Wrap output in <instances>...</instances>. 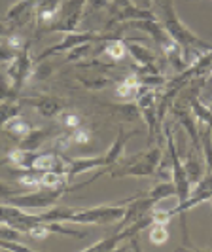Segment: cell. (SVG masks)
Returning <instances> with one entry per match:
<instances>
[{"mask_svg": "<svg viewBox=\"0 0 212 252\" xmlns=\"http://www.w3.org/2000/svg\"><path fill=\"white\" fill-rule=\"evenodd\" d=\"M151 2H153V12H155L157 21L165 27V31L171 34V38L182 48V55H184L187 66L195 63L207 51H212L211 42L199 38L180 21L175 8V0H150V4Z\"/></svg>", "mask_w": 212, "mask_h": 252, "instance_id": "1", "label": "cell"}, {"mask_svg": "<svg viewBox=\"0 0 212 252\" xmlns=\"http://www.w3.org/2000/svg\"><path fill=\"white\" fill-rule=\"evenodd\" d=\"M161 146H153L146 154H140L137 158H131L129 161H121L120 159V167L112 169L110 175L114 178H125V177H153L157 167L163 159Z\"/></svg>", "mask_w": 212, "mask_h": 252, "instance_id": "2", "label": "cell"}, {"mask_svg": "<svg viewBox=\"0 0 212 252\" xmlns=\"http://www.w3.org/2000/svg\"><path fill=\"white\" fill-rule=\"evenodd\" d=\"M120 38L118 32H97V31H74V32H66V36L62 42L59 44H53L48 50H44L42 53H38V57L34 59V63H42L50 57H55L59 53H64V51L72 50L76 46H82V44H88V42H110V40H116Z\"/></svg>", "mask_w": 212, "mask_h": 252, "instance_id": "3", "label": "cell"}, {"mask_svg": "<svg viewBox=\"0 0 212 252\" xmlns=\"http://www.w3.org/2000/svg\"><path fill=\"white\" fill-rule=\"evenodd\" d=\"M66 191H68L66 186H61V188L27 189V191H21V193H17L13 197H8L6 203L15 205L19 209H25V211H30V209H51V207L57 205V201L61 199Z\"/></svg>", "mask_w": 212, "mask_h": 252, "instance_id": "4", "label": "cell"}, {"mask_svg": "<svg viewBox=\"0 0 212 252\" xmlns=\"http://www.w3.org/2000/svg\"><path fill=\"white\" fill-rule=\"evenodd\" d=\"M133 197H127L118 205H99V207H89V209H80L76 211L70 222L72 224H93V226H102V224H116L120 222L125 215V205Z\"/></svg>", "mask_w": 212, "mask_h": 252, "instance_id": "5", "label": "cell"}, {"mask_svg": "<svg viewBox=\"0 0 212 252\" xmlns=\"http://www.w3.org/2000/svg\"><path fill=\"white\" fill-rule=\"evenodd\" d=\"M163 133H165V139H167V156L171 159V169H173V182L176 186V199L178 203H184L191 195V182L187 178V173L184 169V161L180 159L178 156V148H176L175 135L171 131V127L163 122Z\"/></svg>", "mask_w": 212, "mask_h": 252, "instance_id": "6", "label": "cell"}, {"mask_svg": "<svg viewBox=\"0 0 212 252\" xmlns=\"http://www.w3.org/2000/svg\"><path fill=\"white\" fill-rule=\"evenodd\" d=\"M86 8H88V0H64L61 4V13L59 19L51 27H46L44 31H40L38 34L44 32H74L82 23L84 15H86Z\"/></svg>", "mask_w": 212, "mask_h": 252, "instance_id": "7", "label": "cell"}, {"mask_svg": "<svg viewBox=\"0 0 212 252\" xmlns=\"http://www.w3.org/2000/svg\"><path fill=\"white\" fill-rule=\"evenodd\" d=\"M29 48H30V42H27L25 46L17 51V57L10 63V68L6 70V76L10 80V89H12L10 99H19V93L25 86V82L32 74L34 59H30Z\"/></svg>", "mask_w": 212, "mask_h": 252, "instance_id": "8", "label": "cell"}, {"mask_svg": "<svg viewBox=\"0 0 212 252\" xmlns=\"http://www.w3.org/2000/svg\"><path fill=\"white\" fill-rule=\"evenodd\" d=\"M157 101H159V91L157 89H148L146 93H142L135 101L144 124L148 127V144H151V140L155 139L157 129L161 127L159 120H157Z\"/></svg>", "mask_w": 212, "mask_h": 252, "instance_id": "9", "label": "cell"}, {"mask_svg": "<svg viewBox=\"0 0 212 252\" xmlns=\"http://www.w3.org/2000/svg\"><path fill=\"white\" fill-rule=\"evenodd\" d=\"M23 102H27L29 106H32L34 110H36L42 118H57V116H61L64 110H66V102L62 101V99H57V97H46V95H42V97H29V99H21Z\"/></svg>", "mask_w": 212, "mask_h": 252, "instance_id": "10", "label": "cell"}, {"mask_svg": "<svg viewBox=\"0 0 212 252\" xmlns=\"http://www.w3.org/2000/svg\"><path fill=\"white\" fill-rule=\"evenodd\" d=\"M40 0H19L13 6H10V10L6 13V21L13 27V31L17 27L27 25L32 17H36V6Z\"/></svg>", "mask_w": 212, "mask_h": 252, "instance_id": "11", "label": "cell"}, {"mask_svg": "<svg viewBox=\"0 0 212 252\" xmlns=\"http://www.w3.org/2000/svg\"><path fill=\"white\" fill-rule=\"evenodd\" d=\"M171 112H173V116L178 120V124L186 129V133L189 135V139H191V144L197 148V146L201 144L199 124H197V118H195L193 112H191V108H184V106L178 102V104H173Z\"/></svg>", "mask_w": 212, "mask_h": 252, "instance_id": "12", "label": "cell"}, {"mask_svg": "<svg viewBox=\"0 0 212 252\" xmlns=\"http://www.w3.org/2000/svg\"><path fill=\"white\" fill-rule=\"evenodd\" d=\"M68 161V171H66V178L72 180V178L80 177L88 171L93 169H99V167H110L106 156H95V158H78V159H66Z\"/></svg>", "mask_w": 212, "mask_h": 252, "instance_id": "13", "label": "cell"}, {"mask_svg": "<svg viewBox=\"0 0 212 252\" xmlns=\"http://www.w3.org/2000/svg\"><path fill=\"white\" fill-rule=\"evenodd\" d=\"M51 233H61V235H70V237H84L82 231L64 226V222H42V224H38V226H34L29 231V235L34 237V239H44Z\"/></svg>", "mask_w": 212, "mask_h": 252, "instance_id": "14", "label": "cell"}, {"mask_svg": "<svg viewBox=\"0 0 212 252\" xmlns=\"http://www.w3.org/2000/svg\"><path fill=\"white\" fill-rule=\"evenodd\" d=\"M55 131H57V127H55V126L40 127V129H30L25 137L17 142V148L38 152V148H40V146H42L46 140L55 135Z\"/></svg>", "mask_w": 212, "mask_h": 252, "instance_id": "15", "label": "cell"}, {"mask_svg": "<svg viewBox=\"0 0 212 252\" xmlns=\"http://www.w3.org/2000/svg\"><path fill=\"white\" fill-rule=\"evenodd\" d=\"M125 42V48H127V53H129V57H133V61L137 63V66H150V64H155V53L148 48V46H144V44H140L138 40H123Z\"/></svg>", "mask_w": 212, "mask_h": 252, "instance_id": "16", "label": "cell"}, {"mask_svg": "<svg viewBox=\"0 0 212 252\" xmlns=\"http://www.w3.org/2000/svg\"><path fill=\"white\" fill-rule=\"evenodd\" d=\"M133 133H137V131H125L123 126H120V129H118V137H116V140L112 142V146L108 148V152L104 154L110 167L120 163V159H121V156H123L125 144H127V140L133 137Z\"/></svg>", "mask_w": 212, "mask_h": 252, "instance_id": "17", "label": "cell"}, {"mask_svg": "<svg viewBox=\"0 0 212 252\" xmlns=\"http://www.w3.org/2000/svg\"><path fill=\"white\" fill-rule=\"evenodd\" d=\"M189 108H191L193 116L197 118V124H199V126L212 127V110H211V106H207V104L199 99V91H193V93L189 95Z\"/></svg>", "mask_w": 212, "mask_h": 252, "instance_id": "18", "label": "cell"}, {"mask_svg": "<svg viewBox=\"0 0 212 252\" xmlns=\"http://www.w3.org/2000/svg\"><path fill=\"white\" fill-rule=\"evenodd\" d=\"M36 158H38V152L23 150V148H13V150L6 156V161L15 165L17 169H34Z\"/></svg>", "mask_w": 212, "mask_h": 252, "instance_id": "19", "label": "cell"}, {"mask_svg": "<svg viewBox=\"0 0 212 252\" xmlns=\"http://www.w3.org/2000/svg\"><path fill=\"white\" fill-rule=\"evenodd\" d=\"M32 129V126L27 122L25 118H21V116H15V118H12V120H8L4 126H2V131L10 137V139L13 140H19L25 137L27 133Z\"/></svg>", "mask_w": 212, "mask_h": 252, "instance_id": "20", "label": "cell"}, {"mask_svg": "<svg viewBox=\"0 0 212 252\" xmlns=\"http://www.w3.org/2000/svg\"><path fill=\"white\" fill-rule=\"evenodd\" d=\"M184 169H186L187 173V178H189V182H191V186L203 178V175L207 173L205 171V165L203 161L199 159V156H195V146L193 148H189L186 156V161H184Z\"/></svg>", "mask_w": 212, "mask_h": 252, "instance_id": "21", "label": "cell"}, {"mask_svg": "<svg viewBox=\"0 0 212 252\" xmlns=\"http://www.w3.org/2000/svg\"><path fill=\"white\" fill-rule=\"evenodd\" d=\"M106 108L116 116V118H121L123 122H137L140 116L137 102H118V104H106Z\"/></svg>", "mask_w": 212, "mask_h": 252, "instance_id": "22", "label": "cell"}, {"mask_svg": "<svg viewBox=\"0 0 212 252\" xmlns=\"http://www.w3.org/2000/svg\"><path fill=\"white\" fill-rule=\"evenodd\" d=\"M42 173L44 171H38V169H19V171L13 173V177L27 189H38L40 188V180H42Z\"/></svg>", "mask_w": 212, "mask_h": 252, "instance_id": "23", "label": "cell"}, {"mask_svg": "<svg viewBox=\"0 0 212 252\" xmlns=\"http://www.w3.org/2000/svg\"><path fill=\"white\" fill-rule=\"evenodd\" d=\"M21 104H23L21 99H6V101L0 102V129H2V126H4L8 120L19 116Z\"/></svg>", "mask_w": 212, "mask_h": 252, "instance_id": "24", "label": "cell"}, {"mask_svg": "<svg viewBox=\"0 0 212 252\" xmlns=\"http://www.w3.org/2000/svg\"><path fill=\"white\" fill-rule=\"evenodd\" d=\"M199 139L203 156H205V163H207V171L212 173V127L207 126V129H199Z\"/></svg>", "mask_w": 212, "mask_h": 252, "instance_id": "25", "label": "cell"}, {"mask_svg": "<svg viewBox=\"0 0 212 252\" xmlns=\"http://www.w3.org/2000/svg\"><path fill=\"white\" fill-rule=\"evenodd\" d=\"M104 55L110 57L112 61H123L125 55H127V48H125V42L121 38H116V40H110L106 46H104Z\"/></svg>", "mask_w": 212, "mask_h": 252, "instance_id": "26", "label": "cell"}, {"mask_svg": "<svg viewBox=\"0 0 212 252\" xmlns=\"http://www.w3.org/2000/svg\"><path fill=\"white\" fill-rule=\"evenodd\" d=\"M59 120H61V129L62 131H74L78 127L84 126V120H82V116L76 112H64L59 116Z\"/></svg>", "mask_w": 212, "mask_h": 252, "instance_id": "27", "label": "cell"}, {"mask_svg": "<svg viewBox=\"0 0 212 252\" xmlns=\"http://www.w3.org/2000/svg\"><path fill=\"white\" fill-rule=\"evenodd\" d=\"M78 82L84 86L86 89H104L106 86L114 84L108 76H93V78H86V76H80Z\"/></svg>", "mask_w": 212, "mask_h": 252, "instance_id": "28", "label": "cell"}, {"mask_svg": "<svg viewBox=\"0 0 212 252\" xmlns=\"http://www.w3.org/2000/svg\"><path fill=\"white\" fill-rule=\"evenodd\" d=\"M93 51V42H88V44H82V46H76L72 50L66 51V63H76V61H82L86 59L89 53Z\"/></svg>", "mask_w": 212, "mask_h": 252, "instance_id": "29", "label": "cell"}, {"mask_svg": "<svg viewBox=\"0 0 212 252\" xmlns=\"http://www.w3.org/2000/svg\"><path fill=\"white\" fill-rule=\"evenodd\" d=\"M167 239H169V229L165 224H153L150 227V241L153 245H163Z\"/></svg>", "mask_w": 212, "mask_h": 252, "instance_id": "30", "label": "cell"}, {"mask_svg": "<svg viewBox=\"0 0 212 252\" xmlns=\"http://www.w3.org/2000/svg\"><path fill=\"white\" fill-rule=\"evenodd\" d=\"M68 133V137H70V142L72 144H78V146H84V144H88L89 140H91V133H89V129L86 127H78L74 131H66Z\"/></svg>", "mask_w": 212, "mask_h": 252, "instance_id": "31", "label": "cell"}, {"mask_svg": "<svg viewBox=\"0 0 212 252\" xmlns=\"http://www.w3.org/2000/svg\"><path fill=\"white\" fill-rule=\"evenodd\" d=\"M15 57H17V51L13 50L6 40H2V44H0V64H10Z\"/></svg>", "mask_w": 212, "mask_h": 252, "instance_id": "32", "label": "cell"}, {"mask_svg": "<svg viewBox=\"0 0 212 252\" xmlns=\"http://www.w3.org/2000/svg\"><path fill=\"white\" fill-rule=\"evenodd\" d=\"M17 193H21V189H15L13 186L10 184H6V182H0V199H8V197H13V195H17Z\"/></svg>", "mask_w": 212, "mask_h": 252, "instance_id": "33", "label": "cell"}, {"mask_svg": "<svg viewBox=\"0 0 212 252\" xmlns=\"http://www.w3.org/2000/svg\"><path fill=\"white\" fill-rule=\"evenodd\" d=\"M88 6L91 12H99V10L108 8V0H88Z\"/></svg>", "mask_w": 212, "mask_h": 252, "instance_id": "34", "label": "cell"}, {"mask_svg": "<svg viewBox=\"0 0 212 252\" xmlns=\"http://www.w3.org/2000/svg\"><path fill=\"white\" fill-rule=\"evenodd\" d=\"M12 31H13V27L10 25L8 21H0V40H4Z\"/></svg>", "mask_w": 212, "mask_h": 252, "instance_id": "35", "label": "cell"}, {"mask_svg": "<svg viewBox=\"0 0 212 252\" xmlns=\"http://www.w3.org/2000/svg\"><path fill=\"white\" fill-rule=\"evenodd\" d=\"M131 4H133L131 0H112V6L110 8H127Z\"/></svg>", "mask_w": 212, "mask_h": 252, "instance_id": "36", "label": "cell"}, {"mask_svg": "<svg viewBox=\"0 0 212 252\" xmlns=\"http://www.w3.org/2000/svg\"><path fill=\"white\" fill-rule=\"evenodd\" d=\"M2 82H6V78H4V76H2V72H0V84H2Z\"/></svg>", "mask_w": 212, "mask_h": 252, "instance_id": "37", "label": "cell"}, {"mask_svg": "<svg viewBox=\"0 0 212 252\" xmlns=\"http://www.w3.org/2000/svg\"><path fill=\"white\" fill-rule=\"evenodd\" d=\"M211 110H212V104H211Z\"/></svg>", "mask_w": 212, "mask_h": 252, "instance_id": "38", "label": "cell"}, {"mask_svg": "<svg viewBox=\"0 0 212 252\" xmlns=\"http://www.w3.org/2000/svg\"><path fill=\"white\" fill-rule=\"evenodd\" d=\"M211 201H212V199H211Z\"/></svg>", "mask_w": 212, "mask_h": 252, "instance_id": "39", "label": "cell"}]
</instances>
